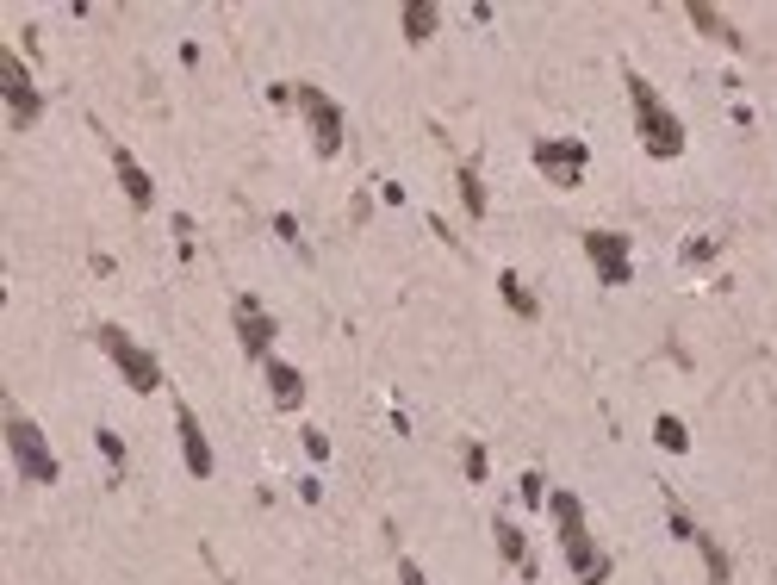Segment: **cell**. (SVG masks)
<instances>
[{
  "label": "cell",
  "instance_id": "cell-20",
  "mask_svg": "<svg viewBox=\"0 0 777 585\" xmlns=\"http://www.w3.org/2000/svg\"><path fill=\"white\" fill-rule=\"evenodd\" d=\"M100 449H106V461H112V467H125V442L112 436V430H100Z\"/></svg>",
  "mask_w": 777,
  "mask_h": 585
},
{
  "label": "cell",
  "instance_id": "cell-2",
  "mask_svg": "<svg viewBox=\"0 0 777 585\" xmlns=\"http://www.w3.org/2000/svg\"><path fill=\"white\" fill-rule=\"evenodd\" d=\"M622 81H628V100H635V131H641L647 156H666V162H672V156H684V125H678V113H672V106L647 88V75H635V69H628Z\"/></svg>",
  "mask_w": 777,
  "mask_h": 585
},
{
  "label": "cell",
  "instance_id": "cell-12",
  "mask_svg": "<svg viewBox=\"0 0 777 585\" xmlns=\"http://www.w3.org/2000/svg\"><path fill=\"white\" fill-rule=\"evenodd\" d=\"M268 393H274L280 411H299L305 405V374L286 368V361H268Z\"/></svg>",
  "mask_w": 777,
  "mask_h": 585
},
{
  "label": "cell",
  "instance_id": "cell-6",
  "mask_svg": "<svg viewBox=\"0 0 777 585\" xmlns=\"http://www.w3.org/2000/svg\"><path fill=\"white\" fill-rule=\"evenodd\" d=\"M585 162H591V150L579 144V137H541V144H535V169L548 175L554 187H579Z\"/></svg>",
  "mask_w": 777,
  "mask_h": 585
},
{
  "label": "cell",
  "instance_id": "cell-15",
  "mask_svg": "<svg viewBox=\"0 0 777 585\" xmlns=\"http://www.w3.org/2000/svg\"><path fill=\"white\" fill-rule=\"evenodd\" d=\"M436 25H442V7H429V0L405 7V38L411 44H429V38H436Z\"/></svg>",
  "mask_w": 777,
  "mask_h": 585
},
{
  "label": "cell",
  "instance_id": "cell-10",
  "mask_svg": "<svg viewBox=\"0 0 777 585\" xmlns=\"http://www.w3.org/2000/svg\"><path fill=\"white\" fill-rule=\"evenodd\" d=\"M175 430H181V455H187V473H193V480H212V442H206V430H199L193 405H175Z\"/></svg>",
  "mask_w": 777,
  "mask_h": 585
},
{
  "label": "cell",
  "instance_id": "cell-14",
  "mask_svg": "<svg viewBox=\"0 0 777 585\" xmlns=\"http://www.w3.org/2000/svg\"><path fill=\"white\" fill-rule=\"evenodd\" d=\"M684 13H690V25H697V32H709V38H722L728 50H746V38H740V32H734V25H728L722 13H715V7H684Z\"/></svg>",
  "mask_w": 777,
  "mask_h": 585
},
{
  "label": "cell",
  "instance_id": "cell-5",
  "mask_svg": "<svg viewBox=\"0 0 777 585\" xmlns=\"http://www.w3.org/2000/svg\"><path fill=\"white\" fill-rule=\"evenodd\" d=\"M94 343H100L112 361H119V374L131 380V393H156V386H162V361H156L150 349H143V343L131 337V330H119V324H100V330H94Z\"/></svg>",
  "mask_w": 777,
  "mask_h": 585
},
{
  "label": "cell",
  "instance_id": "cell-3",
  "mask_svg": "<svg viewBox=\"0 0 777 585\" xmlns=\"http://www.w3.org/2000/svg\"><path fill=\"white\" fill-rule=\"evenodd\" d=\"M7 455H13V473L25 486H56V455H50L44 430L19 405H7Z\"/></svg>",
  "mask_w": 777,
  "mask_h": 585
},
{
  "label": "cell",
  "instance_id": "cell-11",
  "mask_svg": "<svg viewBox=\"0 0 777 585\" xmlns=\"http://www.w3.org/2000/svg\"><path fill=\"white\" fill-rule=\"evenodd\" d=\"M112 169H119V187H125V200H131L137 212H150L156 187H150V175L137 169V156H131V150H112Z\"/></svg>",
  "mask_w": 777,
  "mask_h": 585
},
{
  "label": "cell",
  "instance_id": "cell-8",
  "mask_svg": "<svg viewBox=\"0 0 777 585\" xmlns=\"http://www.w3.org/2000/svg\"><path fill=\"white\" fill-rule=\"evenodd\" d=\"M0 81H7V106H13V131H25V125H38V113H44V94L32 88V75H25V63L13 57H0Z\"/></svg>",
  "mask_w": 777,
  "mask_h": 585
},
{
  "label": "cell",
  "instance_id": "cell-21",
  "mask_svg": "<svg viewBox=\"0 0 777 585\" xmlns=\"http://www.w3.org/2000/svg\"><path fill=\"white\" fill-rule=\"evenodd\" d=\"M523 498H529V505H548V486H541V473H523Z\"/></svg>",
  "mask_w": 777,
  "mask_h": 585
},
{
  "label": "cell",
  "instance_id": "cell-1",
  "mask_svg": "<svg viewBox=\"0 0 777 585\" xmlns=\"http://www.w3.org/2000/svg\"><path fill=\"white\" fill-rule=\"evenodd\" d=\"M548 511H554V523H560V548H566V567L579 573V585H603V579H610V554L591 542L585 505H579L572 492H548Z\"/></svg>",
  "mask_w": 777,
  "mask_h": 585
},
{
  "label": "cell",
  "instance_id": "cell-9",
  "mask_svg": "<svg viewBox=\"0 0 777 585\" xmlns=\"http://www.w3.org/2000/svg\"><path fill=\"white\" fill-rule=\"evenodd\" d=\"M230 318H237V343H243V355H249V361H268V349H274V318L262 312V299L243 293Z\"/></svg>",
  "mask_w": 777,
  "mask_h": 585
},
{
  "label": "cell",
  "instance_id": "cell-23",
  "mask_svg": "<svg viewBox=\"0 0 777 585\" xmlns=\"http://www.w3.org/2000/svg\"><path fill=\"white\" fill-rule=\"evenodd\" d=\"M398 579H405V585H429V579H423V567H417V561H398Z\"/></svg>",
  "mask_w": 777,
  "mask_h": 585
},
{
  "label": "cell",
  "instance_id": "cell-19",
  "mask_svg": "<svg viewBox=\"0 0 777 585\" xmlns=\"http://www.w3.org/2000/svg\"><path fill=\"white\" fill-rule=\"evenodd\" d=\"M697 548H703V561H709V579H715V585H728V554L715 548V536H703V529H697Z\"/></svg>",
  "mask_w": 777,
  "mask_h": 585
},
{
  "label": "cell",
  "instance_id": "cell-7",
  "mask_svg": "<svg viewBox=\"0 0 777 585\" xmlns=\"http://www.w3.org/2000/svg\"><path fill=\"white\" fill-rule=\"evenodd\" d=\"M585 256H591V268H597V281L603 287H628V237L622 231H585Z\"/></svg>",
  "mask_w": 777,
  "mask_h": 585
},
{
  "label": "cell",
  "instance_id": "cell-13",
  "mask_svg": "<svg viewBox=\"0 0 777 585\" xmlns=\"http://www.w3.org/2000/svg\"><path fill=\"white\" fill-rule=\"evenodd\" d=\"M492 536H498V554H504V561H510V567H523V573H535V567H529V542H523V529H516L510 517H498V523H492Z\"/></svg>",
  "mask_w": 777,
  "mask_h": 585
},
{
  "label": "cell",
  "instance_id": "cell-18",
  "mask_svg": "<svg viewBox=\"0 0 777 585\" xmlns=\"http://www.w3.org/2000/svg\"><path fill=\"white\" fill-rule=\"evenodd\" d=\"M653 436H659V449H672V455H684V449H690V436H684V424H678V417H659V424H653Z\"/></svg>",
  "mask_w": 777,
  "mask_h": 585
},
{
  "label": "cell",
  "instance_id": "cell-16",
  "mask_svg": "<svg viewBox=\"0 0 777 585\" xmlns=\"http://www.w3.org/2000/svg\"><path fill=\"white\" fill-rule=\"evenodd\" d=\"M498 293H504V305H510V312H516V318H541V305H535V293H529L523 281H516V274H498Z\"/></svg>",
  "mask_w": 777,
  "mask_h": 585
},
{
  "label": "cell",
  "instance_id": "cell-17",
  "mask_svg": "<svg viewBox=\"0 0 777 585\" xmlns=\"http://www.w3.org/2000/svg\"><path fill=\"white\" fill-rule=\"evenodd\" d=\"M460 200H467L473 218H485V187H479V169H473V162H460Z\"/></svg>",
  "mask_w": 777,
  "mask_h": 585
},
{
  "label": "cell",
  "instance_id": "cell-4",
  "mask_svg": "<svg viewBox=\"0 0 777 585\" xmlns=\"http://www.w3.org/2000/svg\"><path fill=\"white\" fill-rule=\"evenodd\" d=\"M274 100H293L299 113L311 119V144H318V156H336L342 150V106L324 88H311V81H286V88H274Z\"/></svg>",
  "mask_w": 777,
  "mask_h": 585
},
{
  "label": "cell",
  "instance_id": "cell-22",
  "mask_svg": "<svg viewBox=\"0 0 777 585\" xmlns=\"http://www.w3.org/2000/svg\"><path fill=\"white\" fill-rule=\"evenodd\" d=\"M467 473H473V480H485V449H479V442L467 449Z\"/></svg>",
  "mask_w": 777,
  "mask_h": 585
}]
</instances>
